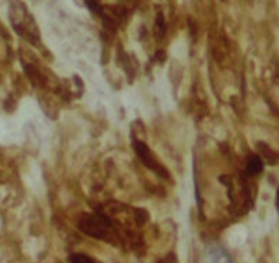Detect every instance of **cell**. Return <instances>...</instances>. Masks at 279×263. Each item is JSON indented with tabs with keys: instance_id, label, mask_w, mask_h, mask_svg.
<instances>
[{
	"instance_id": "6da1fadb",
	"label": "cell",
	"mask_w": 279,
	"mask_h": 263,
	"mask_svg": "<svg viewBox=\"0 0 279 263\" xmlns=\"http://www.w3.org/2000/svg\"><path fill=\"white\" fill-rule=\"evenodd\" d=\"M110 226L107 218L101 217V216H91V217H86L84 221L81 222V228L84 232H87L91 236H97L101 238L107 228Z\"/></svg>"
},
{
	"instance_id": "7a4b0ae2",
	"label": "cell",
	"mask_w": 279,
	"mask_h": 263,
	"mask_svg": "<svg viewBox=\"0 0 279 263\" xmlns=\"http://www.w3.org/2000/svg\"><path fill=\"white\" fill-rule=\"evenodd\" d=\"M135 150H136V154H138V156H139L140 159H142V162L145 164V165L147 166V168H150V169H153L154 172L160 173V174H166L167 176V172L164 170V168H163L156 159H154V156L152 155V152H150V150L147 148L145 144L142 142V141H135Z\"/></svg>"
},
{
	"instance_id": "3957f363",
	"label": "cell",
	"mask_w": 279,
	"mask_h": 263,
	"mask_svg": "<svg viewBox=\"0 0 279 263\" xmlns=\"http://www.w3.org/2000/svg\"><path fill=\"white\" fill-rule=\"evenodd\" d=\"M263 168H264V164H263V160L258 158V156H253L247 162V173L250 176L258 174V173L263 170Z\"/></svg>"
},
{
	"instance_id": "277c9868",
	"label": "cell",
	"mask_w": 279,
	"mask_h": 263,
	"mask_svg": "<svg viewBox=\"0 0 279 263\" xmlns=\"http://www.w3.org/2000/svg\"><path fill=\"white\" fill-rule=\"evenodd\" d=\"M70 262L72 263H96L91 258L83 255V254H74L70 256Z\"/></svg>"
},
{
	"instance_id": "5b68a950",
	"label": "cell",
	"mask_w": 279,
	"mask_h": 263,
	"mask_svg": "<svg viewBox=\"0 0 279 263\" xmlns=\"http://www.w3.org/2000/svg\"><path fill=\"white\" fill-rule=\"evenodd\" d=\"M277 207H278V210H279V188H278V190H277Z\"/></svg>"
}]
</instances>
